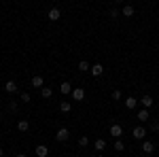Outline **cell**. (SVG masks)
I'll return each mask as SVG.
<instances>
[{
    "mask_svg": "<svg viewBox=\"0 0 159 157\" xmlns=\"http://www.w3.org/2000/svg\"><path fill=\"white\" fill-rule=\"evenodd\" d=\"M147 127H144V125H136L134 130H132V136H134L136 140H144V138H147Z\"/></svg>",
    "mask_w": 159,
    "mask_h": 157,
    "instance_id": "cell-1",
    "label": "cell"
},
{
    "mask_svg": "<svg viewBox=\"0 0 159 157\" xmlns=\"http://www.w3.org/2000/svg\"><path fill=\"white\" fill-rule=\"evenodd\" d=\"M68 138H70V130H68V127H60V130L55 132V140H57V142H66Z\"/></svg>",
    "mask_w": 159,
    "mask_h": 157,
    "instance_id": "cell-2",
    "label": "cell"
},
{
    "mask_svg": "<svg viewBox=\"0 0 159 157\" xmlns=\"http://www.w3.org/2000/svg\"><path fill=\"white\" fill-rule=\"evenodd\" d=\"M70 96H72L74 102H83V100H85V89H81V87H74Z\"/></svg>",
    "mask_w": 159,
    "mask_h": 157,
    "instance_id": "cell-3",
    "label": "cell"
},
{
    "mask_svg": "<svg viewBox=\"0 0 159 157\" xmlns=\"http://www.w3.org/2000/svg\"><path fill=\"white\" fill-rule=\"evenodd\" d=\"M108 130H110V136H115V138H121L123 136V127L119 125V123H112Z\"/></svg>",
    "mask_w": 159,
    "mask_h": 157,
    "instance_id": "cell-4",
    "label": "cell"
},
{
    "mask_svg": "<svg viewBox=\"0 0 159 157\" xmlns=\"http://www.w3.org/2000/svg\"><path fill=\"white\" fill-rule=\"evenodd\" d=\"M30 83H32V87H34V89H43V87H45V79H43V76H32V79H30Z\"/></svg>",
    "mask_w": 159,
    "mask_h": 157,
    "instance_id": "cell-5",
    "label": "cell"
},
{
    "mask_svg": "<svg viewBox=\"0 0 159 157\" xmlns=\"http://www.w3.org/2000/svg\"><path fill=\"white\" fill-rule=\"evenodd\" d=\"M136 106H138V98L136 96H127L125 98V109L127 110H134Z\"/></svg>",
    "mask_w": 159,
    "mask_h": 157,
    "instance_id": "cell-6",
    "label": "cell"
},
{
    "mask_svg": "<svg viewBox=\"0 0 159 157\" xmlns=\"http://www.w3.org/2000/svg\"><path fill=\"white\" fill-rule=\"evenodd\" d=\"M47 17H49L51 21H57L61 17V9H57V7H53V9H49V13H47Z\"/></svg>",
    "mask_w": 159,
    "mask_h": 157,
    "instance_id": "cell-7",
    "label": "cell"
},
{
    "mask_svg": "<svg viewBox=\"0 0 159 157\" xmlns=\"http://www.w3.org/2000/svg\"><path fill=\"white\" fill-rule=\"evenodd\" d=\"M136 117H138V121H140V123H144V121L151 119V113H148V109H140L138 113H136Z\"/></svg>",
    "mask_w": 159,
    "mask_h": 157,
    "instance_id": "cell-8",
    "label": "cell"
},
{
    "mask_svg": "<svg viewBox=\"0 0 159 157\" xmlns=\"http://www.w3.org/2000/svg\"><path fill=\"white\" fill-rule=\"evenodd\" d=\"M34 153H36V157H49V146L38 145L36 149H34Z\"/></svg>",
    "mask_w": 159,
    "mask_h": 157,
    "instance_id": "cell-9",
    "label": "cell"
},
{
    "mask_svg": "<svg viewBox=\"0 0 159 157\" xmlns=\"http://www.w3.org/2000/svg\"><path fill=\"white\" fill-rule=\"evenodd\" d=\"M60 94H64V96H70V94H72V85H70V81H64V83L60 85Z\"/></svg>",
    "mask_w": 159,
    "mask_h": 157,
    "instance_id": "cell-10",
    "label": "cell"
},
{
    "mask_svg": "<svg viewBox=\"0 0 159 157\" xmlns=\"http://www.w3.org/2000/svg\"><path fill=\"white\" fill-rule=\"evenodd\" d=\"M89 70H91L93 76H102V74H104V66H102V64H91Z\"/></svg>",
    "mask_w": 159,
    "mask_h": 157,
    "instance_id": "cell-11",
    "label": "cell"
},
{
    "mask_svg": "<svg viewBox=\"0 0 159 157\" xmlns=\"http://www.w3.org/2000/svg\"><path fill=\"white\" fill-rule=\"evenodd\" d=\"M17 89H19V87H17L15 81H7V83H4V91H7V94H17Z\"/></svg>",
    "mask_w": 159,
    "mask_h": 157,
    "instance_id": "cell-12",
    "label": "cell"
},
{
    "mask_svg": "<svg viewBox=\"0 0 159 157\" xmlns=\"http://www.w3.org/2000/svg\"><path fill=\"white\" fill-rule=\"evenodd\" d=\"M142 151H144V155H151V153L155 151V145H153L151 140H142Z\"/></svg>",
    "mask_w": 159,
    "mask_h": 157,
    "instance_id": "cell-13",
    "label": "cell"
},
{
    "mask_svg": "<svg viewBox=\"0 0 159 157\" xmlns=\"http://www.w3.org/2000/svg\"><path fill=\"white\" fill-rule=\"evenodd\" d=\"M134 13H136V9L132 7V4H125V7L121 9V15H123V17H132Z\"/></svg>",
    "mask_w": 159,
    "mask_h": 157,
    "instance_id": "cell-14",
    "label": "cell"
},
{
    "mask_svg": "<svg viewBox=\"0 0 159 157\" xmlns=\"http://www.w3.org/2000/svg\"><path fill=\"white\" fill-rule=\"evenodd\" d=\"M93 149H96L98 153H102V151L106 149V140H104V138H98V140L93 142Z\"/></svg>",
    "mask_w": 159,
    "mask_h": 157,
    "instance_id": "cell-15",
    "label": "cell"
},
{
    "mask_svg": "<svg viewBox=\"0 0 159 157\" xmlns=\"http://www.w3.org/2000/svg\"><path fill=\"white\" fill-rule=\"evenodd\" d=\"M17 130H19V132H28V130H30V121L28 119L17 121Z\"/></svg>",
    "mask_w": 159,
    "mask_h": 157,
    "instance_id": "cell-16",
    "label": "cell"
},
{
    "mask_svg": "<svg viewBox=\"0 0 159 157\" xmlns=\"http://www.w3.org/2000/svg\"><path fill=\"white\" fill-rule=\"evenodd\" d=\"M140 102H142V109H151L153 106V96H142Z\"/></svg>",
    "mask_w": 159,
    "mask_h": 157,
    "instance_id": "cell-17",
    "label": "cell"
},
{
    "mask_svg": "<svg viewBox=\"0 0 159 157\" xmlns=\"http://www.w3.org/2000/svg\"><path fill=\"white\" fill-rule=\"evenodd\" d=\"M112 146H115V151H117V153H123V151H125V142H123L121 138H117Z\"/></svg>",
    "mask_w": 159,
    "mask_h": 157,
    "instance_id": "cell-18",
    "label": "cell"
},
{
    "mask_svg": "<svg viewBox=\"0 0 159 157\" xmlns=\"http://www.w3.org/2000/svg\"><path fill=\"white\" fill-rule=\"evenodd\" d=\"M60 110L61 113H70V110H72V104H70L68 100H64V102H60Z\"/></svg>",
    "mask_w": 159,
    "mask_h": 157,
    "instance_id": "cell-19",
    "label": "cell"
},
{
    "mask_svg": "<svg viewBox=\"0 0 159 157\" xmlns=\"http://www.w3.org/2000/svg\"><path fill=\"white\" fill-rule=\"evenodd\" d=\"M89 68H91V64H89L87 60H81V62H79V70H81V72H87Z\"/></svg>",
    "mask_w": 159,
    "mask_h": 157,
    "instance_id": "cell-20",
    "label": "cell"
},
{
    "mask_svg": "<svg viewBox=\"0 0 159 157\" xmlns=\"http://www.w3.org/2000/svg\"><path fill=\"white\" fill-rule=\"evenodd\" d=\"M40 96L45 98V100H49V98L53 96V89H51V87H43V89H40Z\"/></svg>",
    "mask_w": 159,
    "mask_h": 157,
    "instance_id": "cell-21",
    "label": "cell"
},
{
    "mask_svg": "<svg viewBox=\"0 0 159 157\" xmlns=\"http://www.w3.org/2000/svg\"><path fill=\"white\" fill-rule=\"evenodd\" d=\"M121 15V9H117V7H112V9H108V17H112V19H117Z\"/></svg>",
    "mask_w": 159,
    "mask_h": 157,
    "instance_id": "cell-22",
    "label": "cell"
},
{
    "mask_svg": "<svg viewBox=\"0 0 159 157\" xmlns=\"http://www.w3.org/2000/svg\"><path fill=\"white\" fill-rule=\"evenodd\" d=\"M110 98H112V100H115V102H119V100H121V98H123L121 89H115V91H112V94H110Z\"/></svg>",
    "mask_w": 159,
    "mask_h": 157,
    "instance_id": "cell-23",
    "label": "cell"
},
{
    "mask_svg": "<svg viewBox=\"0 0 159 157\" xmlns=\"http://www.w3.org/2000/svg\"><path fill=\"white\" fill-rule=\"evenodd\" d=\"M19 100H21V102H24V104H28V102H30V100H32V96H30V94H19Z\"/></svg>",
    "mask_w": 159,
    "mask_h": 157,
    "instance_id": "cell-24",
    "label": "cell"
},
{
    "mask_svg": "<svg viewBox=\"0 0 159 157\" xmlns=\"http://www.w3.org/2000/svg\"><path fill=\"white\" fill-rule=\"evenodd\" d=\"M79 146H89V138L87 136H81L79 138Z\"/></svg>",
    "mask_w": 159,
    "mask_h": 157,
    "instance_id": "cell-25",
    "label": "cell"
},
{
    "mask_svg": "<svg viewBox=\"0 0 159 157\" xmlns=\"http://www.w3.org/2000/svg\"><path fill=\"white\" fill-rule=\"evenodd\" d=\"M148 130H153V132H159V121H151Z\"/></svg>",
    "mask_w": 159,
    "mask_h": 157,
    "instance_id": "cell-26",
    "label": "cell"
},
{
    "mask_svg": "<svg viewBox=\"0 0 159 157\" xmlns=\"http://www.w3.org/2000/svg\"><path fill=\"white\" fill-rule=\"evenodd\" d=\"M17 157H28V155H25V153H17Z\"/></svg>",
    "mask_w": 159,
    "mask_h": 157,
    "instance_id": "cell-27",
    "label": "cell"
},
{
    "mask_svg": "<svg viewBox=\"0 0 159 157\" xmlns=\"http://www.w3.org/2000/svg\"><path fill=\"white\" fill-rule=\"evenodd\" d=\"M115 2H117V4H121V2H123V0H115Z\"/></svg>",
    "mask_w": 159,
    "mask_h": 157,
    "instance_id": "cell-28",
    "label": "cell"
},
{
    "mask_svg": "<svg viewBox=\"0 0 159 157\" xmlns=\"http://www.w3.org/2000/svg\"><path fill=\"white\" fill-rule=\"evenodd\" d=\"M2 155H4V151H2V149H0V157H2Z\"/></svg>",
    "mask_w": 159,
    "mask_h": 157,
    "instance_id": "cell-29",
    "label": "cell"
},
{
    "mask_svg": "<svg viewBox=\"0 0 159 157\" xmlns=\"http://www.w3.org/2000/svg\"><path fill=\"white\" fill-rule=\"evenodd\" d=\"M142 157H151V155H142Z\"/></svg>",
    "mask_w": 159,
    "mask_h": 157,
    "instance_id": "cell-30",
    "label": "cell"
},
{
    "mask_svg": "<svg viewBox=\"0 0 159 157\" xmlns=\"http://www.w3.org/2000/svg\"><path fill=\"white\" fill-rule=\"evenodd\" d=\"M0 140H2V134H0Z\"/></svg>",
    "mask_w": 159,
    "mask_h": 157,
    "instance_id": "cell-31",
    "label": "cell"
},
{
    "mask_svg": "<svg viewBox=\"0 0 159 157\" xmlns=\"http://www.w3.org/2000/svg\"><path fill=\"white\" fill-rule=\"evenodd\" d=\"M98 157H104V155H98Z\"/></svg>",
    "mask_w": 159,
    "mask_h": 157,
    "instance_id": "cell-32",
    "label": "cell"
}]
</instances>
